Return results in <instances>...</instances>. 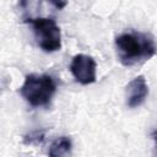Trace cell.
Masks as SVG:
<instances>
[{
    "label": "cell",
    "instance_id": "cell-3",
    "mask_svg": "<svg viewBox=\"0 0 157 157\" xmlns=\"http://www.w3.org/2000/svg\"><path fill=\"white\" fill-rule=\"evenodd\" d=\"M32 25L37 45L45 53H54L61 49V31L54 18L37 17L28 18Z\"/></svg>",
    "mask_w": 157,
    "mask_h": 157
},
{
    "label": "cell",
    "instance_id": "cell-7",
    "mask_svg": "<svg viewBox=\"0 0 157 157\" xmlns=\"http://www.w3.org/2000/svg\"><path fill=\"white\" fill-rule=\"evenodd\" d=\"M44 140V132L43 131H33L23 137L25 144L27 145H33V144H40Z\"/></svg>",
    "mask_w": 157,
    "mask_h": 157
},
{
    "label": "cell",
    "instance_id": "cell-1",
    "mask_svg": "<svg viewBox=\"0 0 157 157\" xmlns=\"http://www.w3.org/2000/svg\"><path fill=\"white\" fill-rule=\"evenodd\" d=\"M114 45L120 64L126 67L140 65L157 53L155 38L150 33L134 29L118 34Z\"/></svg>",
    "mask_w": 157,
    "mask_h": 157
},
{
    "label": "cell",
    "instance_id": "cell-2",
    "mask_svg": "<svg viewBox=\"0 0 157 157\" xmlns=\"http://www.w3.org/2000/svg\"><path fill=\"white\" fill-rule=\"evenodd\" d=\"M56 92V82L48 74H29L20 88L22 98L33 108L49 107Z\"/></svg>",
    "mask_w": 157,
    "mask_h": 157
},
{
    "label": "cell",
    "instance_id": "cell-9",
    "mask_svg": "<svg viewBox=\"0 0 157 157\" xmlns=\"http://www.w3.org/2000/svg\"><path fill=\"white\" fill-rule=\"evenodd\" d=\"M153 139H155V142H156V147H157V132L153 134Z\"/></svg>",
    "mask_w": 157,
    "mask_h": 157
},
{
    "label": "cell",
    "instance_id": "cell-4",
    "mask_svg": "<svg viewBox=\"0 0 157 157\" xmlns=\"http://www.w3.org/2000/svg\"><path fill=\"white\" fill-rule=\"evenodd\" d=\"M70 72L81 85H91L97 78V64L91 55L76 54L70 63Z\"/></svg>",
    "mask_w": 157,
    "mask_h": 157
},
{
    "label": "cell",
    "instance_id": "cell-6",
    "mask_svg": "<svg viewBox=\"0 0 157 157\" xmlns=\"http://www.w3.org/2000/svg\"><path fill=\"white\" fill-rule=\"evenodd\" d=\"M72 148V142L69 136H60L55 139L48 151V155L52 157H61V156H67L71 153Z\"/></svg>",
    "mask_w": 157,
    "mask_h": 157
},
{
    "label": "cell",
    "instance_id": "cell-5",
    "mask_svg": "<svg viewBox=\"0 0 157 157\" xmlns=\"http://www.w3.org/2000/svg\"><path fill=\"white\" fill-rule=\"evenodd\" d=\"M147 96H148V85L142 75L132 78L125 87L126 105L129 108L140 107L145 102Z\"/></svg>",
    "mask_w": 157,
    "mask_h": 157
},
{
    "label": "cell",
    "instance_id": "cell-8",
    "mask_svg": "<svg viewBox=\"0 0 157 157\" xmlns=\"http://www.w3.org/2000/svg\"><path fill=\"white\" fill-rule=\"evenodd\" d=\"M47 1H49L55 9H58V10H63V9H65L66 7V5H67V0H47Z\"/></svg>",
    "mask_w": 157,
    "mask_h": 157
}]
</instances>
